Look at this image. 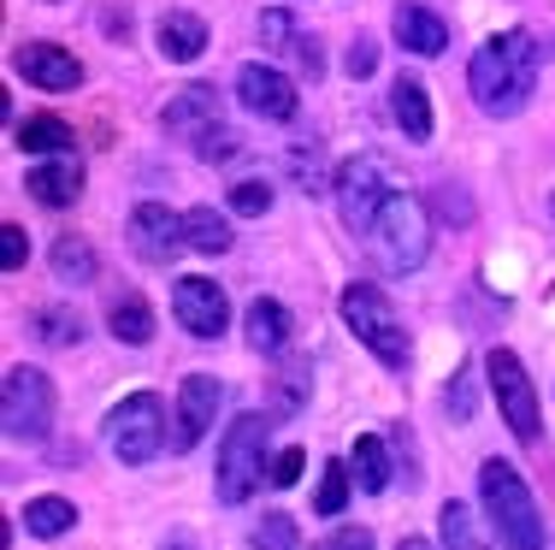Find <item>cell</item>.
Wrapping results in <instances>:
<instances>
[{
    "label": "cell",
    "mask_w": 555,
    "mask_h": 550,
    "mask_svg": "<svg viewBox=\"0 0 555 550\" xmlns=\"http://www.w3.org/2000/svg\"><path fill=\"white\" fill-rule=\"evenodd\" d=\"M373 65H378V42H373V36H354L349 54H343V72L361 84V77H373Z\"/></svg>",
    "instance_id": "obj_36"
},
{
    "label": "cell",
    "mask_w": 555,
    "mask_h": 550,
    "mask_svg": "<svg viewBox=\"0 0 555 550\" xmlns=\"http://www.w3.org/2000/svg\"><path fill=\"white\" fill-rule=\"evenodd\" d=\"M24 260H30V238H24V226H0V267L18 272Z\"/></svg>",
    "instance_id": "obj_37"
},
{
    "label": "cell",
    "mask_w": 555,
    "mask_h": 550,
    "mask_svg": "<svg viewBox=\"0 0 555 550\" xmlns=\"http://www.w3.org/2000/svg\"><path fill=\"white\" fill-rule=\"evenodd\" d=\"M42 7H60V0H42Z\"/></svg>",
    "instance_id": "obj_44"
},
{
    "label": "cell",
    "mask_w": 555,
    "mask_h": 550,
    "mask_svg": "<svg viewBox=\"0 0 555 550\" xmlns=\"http://www.w3.org/2000/svg\"><path fill=\"white\" fill-rule=\"evenodd\" d=\"M260 474H272V462H267V414H236L231 426H224V438H219V479H214V491H219V503H248L260 486Z\"/></svg>",
    "instance_id": "obj_5"
},
{
    "label": "cell",
    "mask_w": 555,
    "mask_h": 550,
    "mask_svg": "<svg viewBox=\"0 0 555 550\" xmlns=\"http://www.w3.org/2000/svg\"><path fill=\"white\" fill-rule=\"evenodd\" d=\"M72 527H77V509L65 503V497H36V503H24V533H30V539H65Z\"/></svg>",
    "instance_id": "obj_26"
},
{
    "label": "cell",
    "mask_w": 555,
    "mask_h": 550,
    "mask_svg": "<svg viewBox=\"0 0 555 550\" xmlns=\"http://www.w3.org/2000/svg\"><path fill=\"white\" fill-rule=\"evenodd\" d=\"M54 279L60 284H72V291H83V284H95V272H101V260H95V248H89L83 238H60L54 243Z\"/></svg>",
    "instance_id": "obj_23"
},
{
    "label": "cell",
    "mask_w": 555,
    "mask_h": 550,
    "mask_svg": "<svg viewBox=\"0 0 555 550\" xmlns=\"http://www.w3.org/2000/svg\"><path fill=\"white\" fill-rule=\"evenodd\" d=\"M267 207H272V183H267V178H243V183H231V214L260 219Z\"/></svg>",
    "instance_id": "obj_35"
},
{
    "label": "cell",
    "mask_w": 555,
    "mask_h": 550,
    "mask_svg": "<svg viewBox=\"0 0 555 550\" xmlns=\"http://www.w3.org/2000/svg\"><path fill=\"white\" fill-rule=\"evenodd\" d=\"M243 325H248V349H255V356H284V349H289V332H296L289 308L272 303V296H255Z\"/></svg>",
    "instance_id": "obj_18"
},
{
    "label": "cell",
    "mask_w": 555,
    "mask_h": 550,
    "mask_svg": "<svg viewBox=\"0 0 555 550\" xmlns=\"http://www.w3.org/2000/svg\"><path fill=\"white\" fill-rule=\"evenodd\" d=\"M160 444H166V409H160V397H154V391H137V397H125L107 414V450L125 468L154 462V456H160Z\"/></svg>",
    "instance_id": "obj_7"
},
{
    "label": "cell",
    "mask_w": 555,
    "mask_h": 550,
    "mask_svg": "<svg viewBox=\"0 0 555 550\" xmlns=\"http://www.w3.org/2000/svg\"><path fill=\"white\" fill-rule=\"evenodd\" d=\"M308 367H284V373L272 379V414L284 421V414H301L308 409Z\"/></svg>",
    "instance_id": "obj_30"
},
{
    "label": "cell",
    "mask_w": 555,
    "mask_h": 550,
    "mask_svg": "<svg viewBox=\"0 0 555 550\" xmlns=\"http://www.w3.org/2000/svg\"><path fill=\"white\" fill-rule=\"evenodd\" d=\"M390 119L402 125L408 142H431V95L420 77H396L390 84Z\"/></svg>",
    "instance_id": "obj_20"
},
{
    "label": "cell",
    "mask_w": 555,
    "mask_h": 550,
    "mask_svg": "<svg viewBox=\"0 0 555 550\" xmlns=\"http://www.w3.org/2000/svg\"><path fill=\"white\" fill-rule=\"evenodd\" d=\"M107 325H113V337H118V344H130V349L154 344V308L142 303L137 291H118V296H107Z\"/></svg>",
    "instance_id": "obj_21"
},
{
    "label": "cell",
    "mask_w": 555,
    "mask_h": 550,
    "mask_svg": "<svg viewBox=\"0 0 555 550\" xmlns=\"http://www.w3.org/2000/svg\"><path fill=\"white\" fill-rule=\"evenodd\" d=\"M473 409H479V379H473V367H461V373L449 379V391H443V414L455 426H467Z\"/></svg>",
    "instance_id": "obj_31"
},
{
    "label": "cell",
    "mask_w": 555,
    "mask_h": 550,
    "mask_svg": "<svg viewBox=\"0 0 555 550\" xmlns=\"http://www.w3.org/2000/svg\"><path fill=\"white\" fill-rule=\"evenodd\" d=\"M183 238H190L195 255H224L231 248V219L214 214V207H190L183 214Z\"/></svg>",
    "instance_id": "obj_27"
},
{
    "label": "cell",
    "mask_w": 555,
    "mask_h": 550,
    "mask_svg": "<svg viewBox=\"0 0 555 550\" xmlns=\"http://www.w3.org/2000/svg\"><path fill=\"white\" fill-rule=\"evenodd\" d=\"M479 503L491 515L502 550H544V521H538V503H532V491H526L514 462H496L491 456L479 468Z\"/></svg>",
    "instance_id": "obj_3"
},
{
    "label": "cell",
    "mask_w": 555,
    "mask_h": 550,
    "mask_svg": "<svg viewBox=\"0 0 555 550\" xmlns=\"http://www.w3.org/2000/svg\"><path fill=\"white\" fill-rule=\"evenodd\" d=\"M396 550H431L426 539H402V545H396Z\"/></svg>",
    "instance_id": "obj_42"
},
{
    "label": "cell",
    "mask_w": 555,
    "mask_h": 550,
    "mask_svg": "<svg viewBox=\"0 0 555 550\" xmlns=\"http://www.w3.org/2000/svg\"><path fill=\"white\" fill-rule=\"evenodd\" d=\"M12 72H18L24 84L48 89V95H65V89L83 84V60H77L72 48H60V42H24V48H12Z\"/></svg>",
    "instance_id": "obj_13"
},
{
    "label": "cell",
    "mask_w": 555,
    "mask_h": 550,
    "mask_svg": "<svg viewBox=\"0 0 555 550\" xmlns=\"http://www.w3.org/2000/svg\"><path fill=\"white\" fill-rule=\"evenodd\" d=\"M195 154H202L207 166H224V161H236V154H243V137L219 119L214 130H202V137H195Z\"/></svg>",
    "instance_id": "obj_34"
},
{
    "label": "cell",
    "mask_w": 555,
    "mask_h": 550,
    "mask_svg": "<svg viewBox=\"0 0 555 550\" xmlns=\"http://www.w3.org/2000/svg\"><path fill=\"white\" fill-rule=\"evenodd\" d=\"M485 379H491V391H496V409H502V421H508V432L520 444H538V391H532V379H526V367L514 349H491L485 356Z\"/></svg>",
    "instance_id": "obj_8"
},
{
    "label": "cell",
    "mask_w": 555,
    "mask_h": 550,
    "mask_svg": "<svg viewBox=\"0 0 555 550\" xmlns=\"http://www.w3.org/2000/svg\"><path fill=\"white\" fill-rule=\"evenodd\" d=\"M30 337L42 349H72L77 337H83V320H77L72 308H36L30 314Z\"/></svg>",
    "instance_id": "obj_28"
},
{
    "label": "cell",
    "mask_w": 555,
    "mask_h": 550,
    "mask_svg": "<svg viewBox=\"0 0 555 550\" xmlns=\"http://www.w3.org/2000/svg\"><path fill=\"white\" fill-rule=\"evenodd\" d=\"M171 314H178V325L195 337V344H214L224 325H231V303H224V291L214 279H202V272H190V279L171 284Z\"/></svg>",
    "instance_id": "obj_11"
},
{
    "label": "cell",
    "mask_w": 555,
    "mask_h": 550,
    "mask_svg": "<svg viewBox=\"0 0 555 550\" xmlns=\"http://www.w3.org/2000/svg\"><path fill=\"white\" fill-rule=\"evenodd\" d=\"M301 468H308V456H301V450H284V456H272V486L278 491H289V486H296V479H301Z\"/></svg>",
    "instance_id": "obj_38"
},
{
    "label": "cell",
    "mask_w": 555,
    "mask_h": 550,
    "mask_svg": "<svg viewBox=\"0 0 555 550\" xmlns=\"http://www.w3.org/2000/svg\"><path fill=\"white\" fill-rule=\"evenodd\" d=\"M438 545L443 550H491V539H485V527L473 521L467 503H443L438 509Z\"/></svg>",
    "instance_id": "obj_25"
},
{
    "label": "cell",
    "mask_w": 555,
    "mask_h": 550,
    "mask_svg": "<svg viewBox=\"0 0 555 550\" xmlns=\"http://www.w3.org/2000/svg\"><path fill=\"white\" fill-rule=\"evenodd\" d=\"M236 101H243L255 119H272V125L296 119V84H289L278 65H260V60H248L243 72H236Z\"/></svg>",
    "instance_id": "obj_12"
},
{
    "label": "cell",
    "mask_w": 555,
    "mask_h": 550,
    "mask_svg": "<svg viewBox=\"0 0 555 550\" xmlns=\"http://www.w3.org/2000/svg\"><path fill=\"white\" fill-rule=\"evenodd\" d=\"M166 550H183V539H171V545H166Z\"/></svg>",
    "instance_id": "obj_43"
},
{
    "label": "cell",
    "mask_w": 555,
    "mask_h": 550,
    "mask_svg": "<svg viewBox=\"0 0 555 550\" xmlns=\"http://www.w3.org/2000/svg\"><path fill=\"white\" fill-rule=\"evenodd\" d=\"M390 36H396V48H408V54H420V60H431L449 48V24L431 7H420V0H396Z\"/></svg>",
    "instance_id": "obj_15"
},
{
    "label": "cell",
    "mask_w": 555,
    "mask_h": 550,
    "mask_svg": "<svg viewBox=\"0 0 555 550\" xmlns=\"http://www.w3.org/2000/svg\"><path fill=\"white\" fill-rule=\"evenodd\" d=\"M248 545H255V550H301V527H296V515H284V509L260 515L255 527H248Z\"/></svg>",
    "instance_id": "obj_29"
},
{
    "label": "cell",
    "mask_w": 555,
    "mask_h": 550,
    "mask_svg": "<svg viewBox=\"0 0 555 550\" xmlns=\"http://www.w3.org/2000/svg\"><path fill=\"white\" fill-rule=\"evenodd\" d=\"M289 172H296V178H308V195H325V178H320V154H313V149H296V154H289Z\"/></svg>",
    "instance_id": "obj_39"
},
{
    "label": "cell",
    "mask_w": 555,
    "mask_h": 550,
    "mask_svg": "<svg viewBox=\"0 0 555 550\" xmlns=\"http://www.w3.org/2000/svg\"><path fill=\"white\" fill-rule=\"evenodd\" d=\"M154 42H160V54L171 65H190L207 54V24L195 18V12H160V24H154Z\"/></svg>",
    "instance_id": "obj_19"
},
{
    "label": "cell",
    "mask_w": 555,
    "mask_h": 550,
    "mask_svg": "<svg viewBox=\"0 0 555 550\" xmlns=\"http://www.w3.org/2000/svg\"><path fill=\"white\" fill-rule=\"evenodd\" d=\"M24 190H30L42 207H72L77 195H83V166H77L72 154H54V161H42V166L24 172Z\"/></svg>",
    "instance_id": "obj_17"
},
{
    "label": "cell",
    "mask_w": 555,
    "mask_h": 550,
    "mask_svg": "<svg viewBox=\"0 0 555 550\" xmlns=\"http://www.w3.org/2000/svg\"><path fill=\"white\" fill-rule=\"evenodd\" d=\"M366 248V260H373L378 272H420L426 267V255H431V214H426V202H420L414 190H396L385 195V202L366 214V226L354 231Z\"/></svg>",
    "instance_id": "obj_2"
},
{
    "label": "cell",
    "mask_w": 555,
    "mask_h": 550,
    "mask_svg": "<svg viewBox=\"0 0 555 550\" xmlns=\"http://www.w3.org/2000/svg\"><path fill=\"white\" fill-rule=\"evenodd\" d=\"M337 314H343V325H349V332L390 367V373H408V361H414V344H408L402 320H396L390 296L378 291V284H343Z\"/></svg>",
    "instance_id": "obj_4"
},
{
    "label": "cell",
    "mask_w": 555,
    "mask_h": 550,
    "mask_svg": "<svg viewBox=\"0 0 555 550\" xmlns=\"http://www.w3.org/2000/svg\"><path fill=\"white\" fill-rule=\"evenodd\" d=\"M12 137H18V149L24 154H72V125L65 119H54V113H36V119H24L18 130H12Z\"/></svg>",
    "instance_id": "obj_22"
},
{
    "label": "cell",
    "mask_w": 555,
    "mask_h": 550,
    "mask_svg": "<svg viewBox=\"0 0 555 550\" xmlns=\"http://www.w3.org/2000/svg\"><path fill=\"white\" fill-rule=\"evenodd\" d=\"M320 550H373V533L366 527H337V533H325Z\"/></svg>",
    "instance_id": "obj_40"
},
{
    "label": "cell",
    "mask_w": 555,
    "mask_h": 550,
    "mask_svg": "<svg viewBox=\"0 0 555 550\" xmlns=\"http://www.w3.org/2000/svg\"><path fill=\"white\" fill-rule=\"evenodd\" d=\"M0 426L12 444H42L54 432V379L42 367H7L0 379Z\"/></svg>",
    "instance_id": "obj_6"
},
{
    "label": "cell",
    "mask_w": 555,
    "mask_h": 550,
    "mask_svg": "<svg viewBox=\"0 0 555 550\" xmlns=\"http://www.w3.org/2000/svg\"><path fill=\"white\" fill-rule=\"evenodd\" d=\"M219 119H224V107H219V95L207 84L178 89V95L166 101V113H160V125L171 130V137H183V142H195L202 130H214Z\"/></svg>",
    "instance_id": "obj_16"
},
{
    "label": "cell",
    "mask_w": 555,
    "mask_h": 550,
    "mask_svg": "<svg viewBox=\"0 0 555 550\" xmlns=\"http://www.w3.org/2000/svg\"><path fill=\"white\" fill-rule=\"evenodd\" d=\"M219 402H224V385L214 373H183V385H178V432H171V444H178V450H195V444L207 438V426H214Z\"/></svg>",
    "instance_id": "obj_14"
},
{
    "label": "cell",
    "mask_w": 555,
    "mask_h": 550,
    "mask_svg": "<svg viewBox=\"0 0 555 550\" xmlns=\"http://www.w3.org/2000/svg\"><path fill=\"white\" fill-rule=\"evenodd\" d=\"M296 42H301V24L289 18L284 7L260 12V48H278V54H296Z\"/></svg>",
    "instance_id": "obj_33"
},
{
    "label": "cell",
    "mask_w": 555,
    "mask_h": 550,
    "mask_svg": "<svg viewBox=\"0 0 555 550\" xmlns=\"http://www.w3.org/2000/svg\"><path fill=\"white\" fill-rule=\"evenodd\" d=\"M349 474H354V486L361 491H390V456H385V438H354V456H349Z\"/></svg>",
    "instance_id": "obj_24"
},
{
    "label": "cell",
    "mask_w": 555,
    "mask_h": 550,
    "mask_svg": "<svg viewBox=\"0 0 555 550\" xmlns=\"http://www.w3.org/2000/svg\"><path fill=\"white\" fill-rule=\"evenodd\" d=\"M289 60H296L308 77H320V72H325V60H320V42H313L308 30H301V42H296V54H289Z\"/></svg>",
    "instance_id": "obj_41"
},
{
    "label": "cell",
    "mask_w": 555,
    "mask_h": 550,
    "mask_svg": "<svg viewBox=\"0 0 555 550\" xmlns=\"http://www.w3.org/2000/svg\"><path fill=\"white\" fill-rule=\"evenodd\" d=\"M390 190H396V172H390L385 154H354V161L337 166V178H332L337 214H343V226H349V231H361L366 214H373Z\"/></svg>",
    "instance_id": "obj_9"
},
{
    "label": "cell",
    "mask_w": 555,
    "mask_h": 550,
    "mask_svg": "<svg viewBox=\"0 0 555 550\" xmlns=\"http://www.w3.org/2000/svg\"><path fill=\"white\" fill-rule=\"evenodd\" d=\"M349 486H354L349 462H325V479H320V497H313V509H320V515H343V503H349Z\"/></svg>",
    "instance_id": "obj_32"
},
{
    "label": "cell",
    "mask_w": 555,
    "mask_h": 550,
    "mask_svg": "<svg viewBox=\"0 0 555 550\" xmlns=\"http://www.w3.org/2000/svg\"><path fill=\"white\" fill-rule=\"evenodd\" d=\"M467 89L485 119H514L538 95V42L532 30H502L467 60Z\"/></svg>",
    "instance_id": "obj_1"
},
{
    "label": "cell",
    "mask_w": 555,
    "mask_h": 550,
    "mask_svg": "<svg viewBox=\"0 0 555 550\" xmlns=\"http://www.w3.org/2000/svg\"><path fill=\"white\" fill-rule=\"evenodd\" d=\"M125 243H130V255L142 260V267H171V260L190 248V238H183V214H171L166 202H142V207H130V219H125Z\"/></svg>",
    "instance_id": "obj_10"
}]
</instances>
